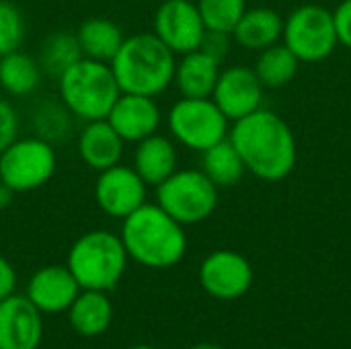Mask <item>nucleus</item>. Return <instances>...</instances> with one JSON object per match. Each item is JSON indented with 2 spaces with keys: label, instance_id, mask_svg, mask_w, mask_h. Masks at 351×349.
Masks as SVG:
<instances>
[{
  "label": "nucleus",
  "instance_id": "1",
  "mask_svg": "<svg viewBox=\"0 0 351 349\" xmlns=\"http://www.w3.org/2000/svg\"><path fill=\"white\" fill-rule=\"evenodd\" d=\"M228 140L237 148L247 173L261 181H282L296 167V138L290 125L274 111L257 109L232 121Z\"/></svg>",
  "mask_w": 351,
  "mask_h": 349
},
{
  "label": "nucleus",
  "instance_id": "2",
  "mask_svg": "<svg viewBox=\"0 0 351 349\" xmlns=\"http://www.w3.org/2000/svg\"><path fill=\"white\" fill-rule=\"evenodd\" d=\"M119 237L128 257L150 269L175 267L187 253L185 226L171 218L156 202H146L123 218Z\"/></svg>",
  "mask_w": 351,
  "mask_h": 349
},
{
  "label": "nucleus",
  "instance_id": "3",
  "mask_svg": "<svg viewBox=\"0 0 351 349\" xmlns=\"http://www.w3.org/2000/svg\"><path fill=\"white\" fill-rule=\"evenodd\" d=\"M177 56L150 31L125 37L123 45L109 62L121 93L158 97L175 76Z\"/></svg>",
  "mask_w": 351,
  "mask_h": 349
},
{
  "label": "nucleus",
  "instance_id": "4",
  "mask_svg": "<svg viewBox=\"0 0 351 349\" xmlns=\"http://www.w3.org/2000/svg\"><path fill=\"white\" fill-rule=\"evenodd\" d=\"M58 99L76 121L105 119L121 95L115 74L107 62L80 58L56 78Z\"/></svg>",
  "mask_w": 351,
  "mask_h": 349
},
{
  "label": "nucleus",
  "instance_id": "5",
  "mask_svg": "<svg viewBox=\"0 0 351 349\" xmlns=\"http://www.w3.org/2000/svg\"><path fill=\"white\" fill-rule=\"evenodd\" d=\"M128 259L119 234L111 230H88L72 243L66 267L82 290L109 292L121 282Z\"/></svg>",
  "mask_w": 351,
  "mask_h": 349
},
{
  "label": "nucleus",
  "instance_id": "6",
  "mask_svg": "<svg viewBox=\"0 0 351 349\" xmlns=\"http://www.w3.org/2000/svg\"><path fill=\"white\" fill-rule=\"evenodd\" d=\"M218 191L202 169H177L154 187L156 204L183 226L208 220L218 208Z\"/></svg>",
  "mask_w": 351,
  "mask_h": 349
},
{
  "label": "nucleus",
  "instance_id": "7",
  "mask_svg": "<svg viewBox=\"0 0 351 349\" xmlns=\"http://www.w3.org/2000/svg\"><path fill=\"white\" fill-rule=\"evenodd\" d=\"M58 171V154L51 142L31 134L19 136L0 152V181L14 193L45 187Z\"/></svg>",
  "mask_w": 351,
  "mask_h": 349
},
{
  "label": "nucleus",
  "instance_id": "8",
  "mask_svg": "<svg viewBox=\"0 0 351 349\" xmlns=\"http://www.w3.org/2000/svg\"><path fill=\"white\" fill-rule=\"evenodd\" d=\"M228 123L230 121L212 101V97H181L167 113V128L171 138L195 152H204L228 138Z\"/></svg>",
  "mask_w": 351,
  "mask_h": 349
},
{
  "label": "nucleus",
  "instance_id": "9",
  "mask_svg": "<svg viewBox=\"0 0 351 349\" xmlns=\"http://www.w3.org/2000/svg\"><path fill=\"white\" fill-rule=\"evenodd\" d=\"M284 43L300 62L327 60L339 45L333 12L321 4H302L284 19Z\"/></svg>",
  "mask_w": 351,
  "mask_h": 349
},
{
  "label": "nucleus",
  "instance_id": "10",
  "mask_svg": "<svg viewBox=\"0 0 351 349\" xmlns=\"http://www.w3.org/2000/svg\"><path fill=\"white\" fill-rule=\"evenodd\" d=\"M148 189L150 187L140 179L132 165L119 163L97 173L93 195L103 214L123 220L148 202Z\"/></svg>",
  "mask_w": 351,
  "mask_h": 349
},
{
  "label": "nucleus",
  "instance_id": "11",
  "mask_svg": "<svg viewBox=\"0 0 351 349\" xmlns=\"http://www.w3.org/2000/svg\"><path fill=\"white\" fill-rule=\"evenodd\" d=\"M152 33L175 53L199 49L206 25L193 0H162L152 19Z\"/></svg>",
  "mask_w": 351,
  "mask_h": 349
},
{
  "label": "nucleus",
  "instance_id": "12",
  "mask_svg": "<svg viewBox=\"0 0 351 349\" xmlns=\"http://www.w3.org/2000/svg\"><path fill=\"white\" fill-rule=\"evenodd\" d=\"M197 278L212 298L237 300L251 290L255 274L247 257L230 249H220L202 261Z\"/></svg>",
  "mask_w": 351,
  "mask_h": 349
},
{
  "label": "nucleus",
  "instance_id": "13",
  "mask_svg": "<svg viewBox=\"0 0 351 349\" xmlns=\"http://www.w3.org/2000/svg\"><path fill=\"white\" fill-rule=\"evenodd\" d=\"M212 101L220 107L228 121H237L257 109L263 101V84L249 66H230L220 70Z\"/></svg>",
  "mask_w": 351,
  "mask_h": 349
},
{
  "label": "nucleus",
  "instance_id": "14",
  "mask_svg": "<svg viewBox=\"0 0 351 349\" xmlns=\"http://www.w3.org/2000/svg\"><path fill=\"white\" fill-rule=\"evenodd\" d=\"M43 337L41 311L21 294L0 300V349H37Z\"/></svg>",
  "mask_w": 351,
  "mask_h": 349
},
{
  "label": "nucleus",
  "instance_id": "15",
  "mask_svg": "<svg viewBox=\"0 0 351 349\" xmlns=\"http://www.w3.org/2000/svg\"><path fill=\"white\" fill-rule=\"evenodd\" d=\"M105 119L125 144H138L160 130L162 111L154 97L121 93Z\"/></svg>",
  "mask_w": 351,
  "mask_h": 349
},
{
  "label": "nucleus",
  "instance_id": "16",
  "mask_svg": "<svg viewBox=\"0 0 351 349\" xmlns=\"http://www.w3.org/2000/svg\"><path fill=\"white\" fill-rule=\"evenodd\" d=\"M80 290L82 288L66 265H45L29 278L25 296L41 315H60L70 309Z\"/></svg>",
  "mask_w": 351,
  "mask_h": 349
},
{
  "label": "nucleus",
  "instance_id": "17",
  "mask_svg": "<svg viewBox=\"0 0 351 349\" xmlns=\"http://www.w3.org/2000/svg\"><path fill=\"white\" fill-rule=\"evenodd\" d=\"M76 152L84 167L101 173L121 163L125 142L107 119L84 121L76 136Z\"/></svg>",
  "mask_w": 351,
  "mask_h": 349
},
{
  "label": "nucleus",
  "instance_id": "18",
  "mask_svg": "<svg viewBox=\"0 0 351 349\" xmlns=\"http://www.w3.org/2000/svg\"><path fill=\"white\" fill-rule=\"evenodd\" d=\"M132 169L140 175V179L148 187L160 185L179 169V152L177 142L165 134H152L138 144H134Z\"/></svg>",
  "mask_w": 351,
  "mask_h": 349
},
{
  "label": "nucleus",
  "instance_id": "19",
  "mask_svg": "<svg viewBox=\"0 0 351 349\" xmlns=\"http://www.w3.org/2000/svg\"><path fill=\"white\" fill-rule=\"evenodd\" d=\"M220 70H222V64L218 60L210 58L202 49H195V51L179 56L175 64L173 84L177 86L181 97L206 99V97H212Z\"/></svg>",
  "mask_w": 351,
  "mask_h": 349
},
{
  "label": "nucleus",
  "instance_id": "20",
  "mask_svg": "<svg viewBox=\"0 0 351 349\" xmlns=\"http://www.w3.org/2000/svg\"><path fill=\"white\" fill-rule=\"evenodd\" d=\"M284 33V16L278 10L259 6L247 8L237 27L232 29V41L251 51H261L282 39Z\"/></svg>",
  "mask_w": 351,
  "mask_h": 349
},
{
  "label": "nucleus",
  "instance_id": "21",
  "mask_svg": "<svg viewBox=\"0 0 351 349\" xmlns=\"http://www.w3.org/2000/svg\"><path fill=\"white\" fill-rule=\"evenodd\" d=\"M66 313L72 329L82 337L103 335L113 321V304L101 290H80Z\"/></svg>",
  "mask_w": 351,
  "mask_h": 349
},
{
  "label": "nucleus",
  "instance_id": "22",
  "mask_svg": "<svg viewBox=\"0 0 351 349\" xmlns=\"http://www.w3.org/2000/svg\"><path fill=\"white\" fill-rule=\"evenodd\" d=\"M82 58L99 60V62H111L119 47L125 41L123 29L105 16H90L80 23V27L74 31Z\"/></svg>",
  "mask_w": 351,
  "mask_h": 349
},
{
  "label": "nucleus",
  "instance_id": "23",
  "mask_svg": "<svg viewBox=\"0 0 351 349\" xmlns=\"http://www.w3.org/2000/svg\"><path fill=\"white\" fill-rule=\"evenodd\" d=\"M43 72L35 56L16 49L0 58V88L12 99H25L37 91Z\"/></svg>",
  "mask_w": 351,
  "mask_h": 349
},
{
  "label": "nucleus",
  "instance_id": "24",
  "mask_svg": "<svg viewBox=\"0 0 351 349\" xmlns=\"http://www.w3.org/2000/svg\"><path fill=\"white\" fill-rule=\"evenodd\" d=\"M202 171L218 189L239 185L247 173L237 148L228 138L202 152Z\"/></svg>",
  "mask_w": 351,
  "mask_h": 349
},
{
  "label": "nucleus",
  "instance_id": "25",
  "mask_svg": "<svg viewBox=\"0 0 351 349\" xmlns=\"http://www.w3.org/2000/svg\"><path fill=\"white\" fill-rule=\"evenodd\" d=\"M300 60L294 56V51L286 43H274L259 51V58L255 62V74L263 88H284L290 84L298 72Z\"/></svg>",
  "mask_w": 351,
  "mask_h": 349
},
{
  "label": "nucleus",
  "instance_id": "26",
  "mask_svg": "<svg viewBox=\"0 0 351 349\" xmlns=\"http://www.w3.org/2000/svg\"><path fill=\"white\" fill-rule=\"evenodd\" d=\"M43 76H51L58 78L60 74H64L72 64H76L82 58L76 33L70 31H56L51 35H47L41 45H39V53L35 56Z\"/></svg>",
  "mask_w": 351,
  "mask_h": 349
},
{
  "label": "nucleus",
  "instance_id": "27",
  "mask_svg": "<svg viewBox=\"0 0 351 349\" xmlns=\"http://www.w3.org/2000/svg\"><path fill=\"white\" fill-rule=\"evenodd\" d=\"M74 117L72 113L60 103V99L56 101H41L35 105L33 113H31V125H33V134L58 144L62 140H66L72 130H74Z\"/></svg>",
  "mask_w": 351,
  "mask_h": 349
},
{
  "label": "nucleus",
  "instance_id": "28",
  "mask_svg": "<svg viewBox=\"0 0 351 349\" xmlns=\"http://www.w3.org/2000/svg\"><path fill=\"white\" fill-rule=\"evenodd\" d=\"M197 10L206 29L232 33L247 10V0H197Z\"/></svg>",
  "mask_w": 351,
  "mask_h": 349
},
{
  "label": "nucleus",
  "instance_id": "29",
  "mask_svg": "<svg viewBox=\"0 0 351 349\" xmlns=\"http://www.w3.org/2000/svg\"><path fill=\"white\" fill-rule=\"evenodd\" d=\"M25 41V19L21 10L8 2L0 0V58L23 47Z\"/></svg>",
  "mask_w": 351,
  "mask_h": 349
},
{
  "label": "nucleus",
  "instance_id": "30",
  "mask_svg": "<svg viewBox=\"0 0 351 349\" xmlns=\"http://www.w3.org/2000/svg\"><path fill=\"white\" fill-rule=\"evenodd\" d=\"M21 132V115L16 107L6 99L0 97V152L6 150Z\"/></svg>",
  "mask_w": 351,
  "mask_h": 349
},
{
  "label": "nucleus",
  "instance_id": "31",
  "mask_svg": "<svg viewBox=\"0 0 351 349\" xmlns=\"http://www.w3.org/2000/svg\"><path fill=\"white\" fill-rule=\"evenodd\" d=\"M230 43H232V35L230 33H222V31H210L206 29L204 39L199 43V49L204 53H208L210 58L218 60L220 64L224 62V58L230 51Z\"/></svg>",
  "mask_w": 351,
  "mask_h": 349
},
{
  "label": "nucleus",
  "instance_id": "32",
  "mask_svg": "<svg viewBox=\"0 0 351 349\" xmlns=\"http://www.w3.org/2000/svg\"><path fill=\"white\" fill-rule=\"evenodd\" d=\"M333 21L339 43L351 49V0L339 2V6L333 10Z\"/></svg>",
  "mask_w": 351,
  "mask_h": 349
},
{
  "label": "nucleus",
  "instance_id": "33",
  "mask_svg": "<svg viewBox=\"0 0 351 349\" xmlns=\"http://www.w3.org/2000/svg\"><path fill=\"white\" fill-rule=\"evenodd\" d=\"M14 288H16V272L12 263L0 255V300L14 294Z\"/></svg>",
  "mask_w": 351,
  "mask_h": 349
},
{
  "label": "nucleus",
  "instance_id": "34",
  "mask_svg": "<svg viewBox=\"0 0 351 349\" xmlns=\"http://www.w3.org/2000/svg\"><path fill=\"white\" fill-rule=\"evenodd\" d=\"M14 191L6 185V183H2L0 181V212H4L6 208H10V204L14 202Z\"/></svg>",
  "mask_w": 351,
  "mask_h": 349
},
{
  "label": "nucleus",
  "instance_id": "35",
  "mask_svg": "<svg viewBox=\"0 0 351 349\" xmlns=\"http://www.w3.org/2000/svg\"><path fill=\"white\" fill-rule=\"evenodd\" d=\"M189 349H224L222 346H218V344H195V346H191Z\"/></svg>",
  "mask_w": 351,
  "mask_h": 349
},
{
  "label": "nucleus",
  "instance_id": "36",
  "mask_svg": "<svg viewBox=\"0 0 351 349\" xmlns=\"http://www.w3.org/2000/svg\"><path fill=\"white\" fill-rule=\"evenodd\" d=\"M128 349H158V348H152V346H132V348Z\"/></svg>",
  "mask_w": 351,
  "mask_h": 349
},
{
  "label": "nucleus",
  "instance_id": "37",
  "mask_svg": "<svg viewBox=\"0 0 351 349\" xmlns=\"http://www.w3.org/2000/svg\"><path fill=\"white\" fill-rule=\"evenodd\" d=\"M280 349H288V348H280Z\"/></svg>",
  "mask_w": 351,
  "mask_h": 349
}]
</instances>
